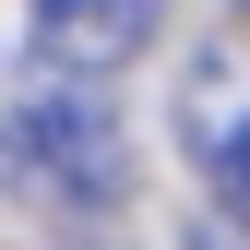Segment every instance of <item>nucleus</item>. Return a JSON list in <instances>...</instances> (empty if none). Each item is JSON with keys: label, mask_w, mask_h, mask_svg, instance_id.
Here are the masks:
<instances>
[{"label": "nucleus", "mask_w": 250, "mask_h": 250, "mask_svg": "<svg viewBox=\"0 0 250 250\" xmlns=\"http://www.w3.org/2000/svg\"><path fill=\"white\" fill-rule=\"evenodd\" d=\"M238 12H250V0H238Z\"/></svg>", "instance_id": "nucleus-4"}, {"label": "nucleus", "mask_w": 250, "mask_h": 250, "mask_svg": "<svg viewBox=\"0 0 250 250\" xmlns=\"http://www.w3.org/2000/svg\"><path fill=\"white\" fill-rule=\"evenodd\" d=\"M214 203L250 227V119H238V131H214Z\"/></svg>", "instance_id": "nucleus-3"}, {"label": "nucleus", "mask_w": 250, "mask_h": 250, "mask_svg": "<svg viewBox=\"0 0 250 250\" xmlns=\"http://www.w3.org/2000/svg\"><path fill=\"white\" fill-rule=\"evenodd\" d=\"M12 167L36 191H60V203H107L119 191V119L83 96V72H48L12 107Z\"/></svg>", "instance_id": "nucleus-1"}, {"label": "nucleus", "mask_w": 250, "mask_h": 250, "mask_svg": "<svg viewBox=\"0 0 250 250\" xmlns=\"http://www.w3.org/2000/svg\"><path fill=\"white\" fill-rule=\"evenodd\" d=\"M155 24H167V0H36V60L107 83V72H131L155 48Z\"/></svg>", "instance_id": "nucleus-2"}]
</instances>
